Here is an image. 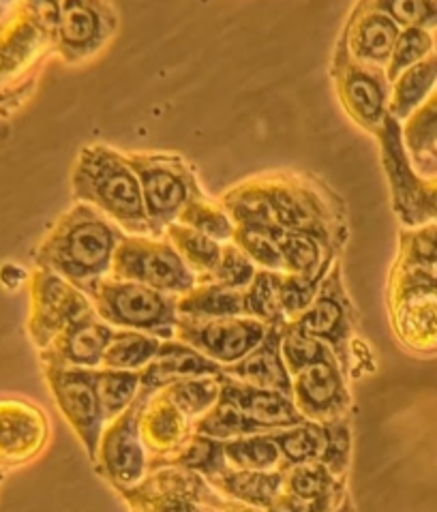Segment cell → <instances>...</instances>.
<instances>
[{"mask_svg":"<svg viewBox=\"0 0 437 512\" xmlns=\"http://www.w3.org/2000/svg\"><path fill=\"white\" fill-rule=\"evenodd\" d=\"M125 236L97 208L78 204L60 217L56 228L43 240L37 251V264L88 294L112 273L114 253Z\"/></svg>","mask_w":437,"mask_h":512,"instance_id":"cell-1","label":"cell"},{"mask_svg":"<svg viewBox=\"0 0 437 512\" xmlns=\"http://www.w3.org/2000/svg\"><path fill=\"white\" fill-rule=\"evenodd\" d=\"M73 193L131 236H153L140 180L127 155L103 144L86 146L73 168Z\"/></svg>","mask_w":437,"mask_h":512,"instance_id":"cell-2","label":"cell"},{"mask_svg":"<svg viewBox=\"0 0 437 512\" xmlns=\"http://www.w3.org/2000/svg\"><path fill=\"white\" fill-rule=\"evenodd\" d=\"M99 318L120 330H138L161 341L176 337L178 298L133 281L101 279L86 294Z\"/></svg>","mask_w":437,"mask_h":512,"instance_id":"cell-3","label":"cell"},{"mask_svg":"<svg viewBox=\"0 0 437 512\" xmlns=\"http://www.w3.org/2000/svg\"><path fill=\"white\" fill-rule=\"evenodd\" d=\"M131 168L138 174L146 213L153 225V238H161L168 225L176 223L189 202L202 198L189 165L172 155H127Z\"/></svg>","mask_w":437,"mask_h":512,"instance_id":"cell-4","label":"cell"},{"mask_svg":"<svg viewBox=\"0 0 437 512\" xmlns=\"http://www.w3.org/2000/svg\"><path fill=\"white\" fill-rule=\"evenodd\" d=\"M112 279L142 283L163 294L183 296L198 285V275L170 240L125 236L112 262Z\"/></svg>","mask_w":437,"mask_h":512,"instance_id":"cell-5","label":"cell"},{"mask_svg":"<svg viewBox=\"0 0 437 512\" xmlns=\"http://www.w3.org/2000/svg\"><path fill=\"white\" fill-rule=\"evenodd\" d=\"M45 378L60 412L84 442L90 461H97L105 423L97 393V369L45 363Z\"/></svg>","mask_w":437,"mask_h":512,"instance_id":"cell-6","label":"cell"},{"mask_svg":"<svg viewBox=\"0 0 437 512\" xmlns=\"http://www.w3.org/2000/svg\"><path fill=\"white\" fill-rule=\"evenodd\" d=\"M150 397H153V393L140 388L138 397L133 399L123 414L112 420L99 442V470L120 491L133 489L142 483L146 457L140 440V423Z\"/></svg>","mask_w":437,"mask_h":512,"instance_id":"cell-7","label":"cell"},{"mask_svg":"<svg viewBox=\"0 0 437 512\" xmlns=\"http://www.w3.org/2000/svg\"><path fill=\"white\" fill-rule=\"evenodd\" d=\"M268 328V324L253 318H178L176 339L215 360L217 365L230 367L258 348Z\"/></svg>","mask_w":437,"mask_h":512,"instance_id":"cell-8","label":"cell"},{"mask_svg":"<svg viewBox=\"0 0 437 512\" xmlns=\"http://www.w3.org/2000/svg\"><path fill=\"white\" fill-rule=\"evenodd\" d=\"M307 335L320 339L335 352L343 369L350 367V341L354 335V311L341 283V266L333 264L313 303L292 320Z\"/></svg>","mask_w":437,"mask_h":512,"instance_id":"cell-9","label":"cell"},{"mask_svg":"<svg viewBox=\"0 0 437 512\" xmlns=\"http://www.w3.org/2000/svg\"><path fill=\"white\" fill-rule=\"evenodd\" d=\"M90 298L50 270L39 268L33 277V309H30V337L43 352L82 315L93 311Z\"/></svg>","mask_w":437,"mask_h":512,"instance_id":"cell-10","label":"cell"},{"mask_svg":"<svg viewBox=\"0 0 437 512\" xmlns=\"http://www.w3.org/2000/svg\"><path fill=\"white\" fill-rule=\"evenodd\" d=\"M50 420L37 403L0 397V470L22 468L48 444Z\"/></svg>","mask_w":437,"mask_h":512,"instance_id":"cell-11","label":"cell"},{"mask_svg":"<svg viewBox=\"0 0 437 512\" xmlns=\"http://www.w3.org/2000/svg\"><path fill=\"white\" fill-rule=\"evenodd\" d=\"M339 97L358 125L380 131L388 116L390 82L386 71L356 60H341L337 73Z\"/></svg>","mask_w":437,"mask_h":512,"instance_id":"cell-12","label":"cell"},{"mask_svg":"<svg viewBox=\"0 0 437 512\" xmlns=\"http://www.w3.org/2000/svg\"><path fill=\"white\" fill-rule=\"evenodd\" d=\"M294 403L305 418L322 423L352 412V397L343 382L337 356L320 360L294 375Z\"/></svg>","mask_w":437,"mask_h":512,"instance_id":"cell-13","label":"cell"},{"mask_svg":"<svg viewBox=\"0 0 437 512\" xmlns=\"http://www.w3.org/2000/svg\"><path fill=\"white\" fill-rule=\"evenodd\" d=\"M221 382V401L232 403L234 408L243 412L251 423L258 425L264 433L279 431L281 427H296L307 423V418L298 412L292 397H285L277 390H266L245 384L230 378V375H219Z\"/></svg>","mask_w":437,"mask_h":512,"instance_id":"cell-14","label":"cell"},{"mask_svg":"<svg viewBox=\"0 0 437 512\" xmlns=\"http://www.w3.org/2000/svg\"><path fill=\"white\" fill-rule=\"evenodd\" d=\"M114 337V328L105 324L97 311L82 315L80 320H75L71 326H67L60 333L50 348L41 352L43 363L54 365H69V367H84L95 369L103 365L105 350Z\"/></svg>","mask_w":437,"mask_h":512,"instance_id":"cell-15","label":"cell"},{"mask_svg":"<svg viewBox=\"0 0 437 512\" xmlns=\"http://www.w3.org/2000/svg\"><path fill=\"white\" fill-rule=\"evenodd\" d=\"M213 375H223V367L217 365L215 360L206 358L183 341L168 339L161 341L157 356L140 371V388L155 395L159 388L174 382L213 378Z\"/></svg>","mask_w":437,"mask_h":512,"instance_id":"cell-16","label":"cell"},{"mask_svg":"<svg viewBox=\"0 0 437 512\" xmlns=\"http://www.w3.org/2000/svg\"><path fill=\"white\" fill-rule=\"evenodd\" d=\"M281 337L283 326H270L258 348L247 354L240 363L223 367V373L234 380L266 390H277V393L294 399V380L283 360Z\"/></svg>","mask_w":437,"mask_h":512,"instance_id":"cell-17","label":"cell"},{"mask_svg":"<svg viewBox=\"0 0 437 512\" xmlns=\"http://www.w3.org/2000/svg\"><path fill=\"white\" fill-rule=\"evenodd\" d=\"M356 20L348 28V48L356 63L369 67L388 65L401 28L384 13L356 9Z\"/></svg>","mask_w":437,"mask_h":512,"instance_id":"cell-18","label":"cell"},{"mask_svg":"<svg viewBox=\"0 0 437 512\" xmlns=\"http://www.w3.org/2000/svg\"><path fill=\"white\" fill-rule=\"evenodd\" d=\"M140 431H144L148 446H153L155 453L165 459L189 440V416L180 412L161 390L159 395L148 399Z\"/></svg>","mask_w":437,"mask_h":512,"instance_id":"cell-19","label":"cell"},{"mask_svg":"<svg viewBox=\"0 0 437 512\" xmlns=\"http://www.w3.org/2000/svg\"><path fill=\"white\" fill-rule=\"evenodd\" d=\"M178 318L217 320V318H247L245 292L232 290L217 281H204L178 298Z\"/></svg>","mask_w":437,"mask_h":512,"instance_id":"cell-20","label":"cell"},{"mask_svg":"<svg viewBox=\"0 0 437 512\" xmlns=\"http://www.w3.org/2000/svg\"><path fill=\"white\" fill-rule=\"evenodd\" d=\"M210 480L219 487V491L228 493L236 502L268 510L283 491L285 472H253L225 468Z\"/></svg>","mask_w":437,"mask_h":512,"instance_id":"cell-21","label":"cell"},{"mask_svg":"<svg viewBox=\"0 0 437 512\" xmlns=\"http://www.w3.org/2000/svg\"><path fill=\"white\" fill-rule=\"evenodd\" d=\"M437 84V54L420 60L418 65L405 69L399 78L390 84L388 116L395 120H408L420 105L427 101Z\"/></svg>","mask_w":437,"mask_h":512,"instance_id":"cell-22","label":"cell"},{"mask_svg":"<svg viewBox=\"0 0 437 512\" xmlns=\"http://www.w3.org/2000/svg\"><path fill=\"white\" fill-rule=\"evenodd\" d=\"M277 247L285 273L303 277L328 273L335 253V249H330L324 240L307 232H283L277 238Z\"/></svg>","mask_w":437,"mask_h":512,"instance_id":"cell-23","label":"cell"},{"mask_svg":"<svg viewBox=\"0 0 437 512\" xmlns=\"http://www.w3.org/2000/svg\"><path fill=\"white\" fill-rule=\"evenodd\" d=\"M58 28L65 50L69 54H84L101 39V15L86 0H63Z\"/></svg>","mask_w":437,"mask_h":512,"instance_id":"cell-24","label":"cell"},{"mask_svg":"<svg viewBox=\"0 0 437 512\" xmlns=\"http://www.w3.org/2000/svg\"><path fill=\"white\" fill-rule=\"evenodd\" d=\"M165 234H168V240L176 247V251L183 255V260L191 266L193 273H200V281H206L215 273V268L221 260V249H223L219 240L210 238L193 228H187V225L178 221L168 225Z\"/></svg>","mask_w":437,"mask_h":512,"instance_id":"cell-25","label":"cell"},{"mask_svg":"<svg viewBox=\"0 0 437 512\" xmlns=\"http://www.w3.org/2000/svg\"><path fill=\"white\" fill-rule=\"evenodd\" d=\"M283 277L277 270H258L249 288L245 290V315L268 326L288 324L281 307Z\"/></svg>","mask_w":437,"mask_h":512,"instance_id":"cell-26","label":"cell"},{"mask_svg":"<svg viewBox=\"0 0 437 512\" xmlns=\"http://www.w3.org/2000/svg\"><path fill=\"white\" fill-rule=\"evenodd\" d=\"M161 339L138 333V330H114V337L105 350L103 367L120 371L144 369L157 356Z\"/></svg>","mask_w":437,"mask_h":512,"instance_id":"cell-27","label":"cell"},{"mask_svg":"<svg viewBox=\"0 0 437 512\" xmlns=\"http://www.w3.org/2000/svg\"><path fill=\"white\" fill-rule=\"evenodd\" d=\"M283 472V491L294 495L298 500H320L330 493L345 489V478L339 480L322 461L288 465V468H283Z\"/></svg>","mask_w":437,"mask_h":512,"instance_id":"cell-28","label":"cell"},{"mask_svg":"<svg viewBox=\"0 0 437 512\" xmlns=\"http://www.w3.org/2000/svg\"><path fill=\"white\" fill-rule=\"evenodd\" d=\"M225 459L234 463L238 470L253 472H270L281 461V450L270 433L247 435V438H234L223 442Z\"/></svg>","mask_w":437,"mask_h":512,"instance_id":"cell-29","label":"cell"},{"mask_svg":"<svg viewBox=\"0 0 437 512\" xmlns=\"http://www.w3.org/2000/svg\"><path fill=\"white\" fill-rule=\"evenodd\" d=\"M270 435H273L281 455L285 457L283 468L322 459L326 444L322 423H311V420H307L303 425H296L285 431H273Z\"/></svg>","mask_w":437,"mask_h":512,"instance_id":"cell-30","label":"cell"},{"mask_svg":"<svg viewBox=\"0 0 437 512\" xmlns=\"http://www.w3.org/2000/svg\"><path fill=\"white\" fill-rule=\"evenodd\" d=\"M161 463L176 465V468H185L191 472H202L208 480L228 468L223 453V442L206 438V435L200 433H195L193 438H189L176 453L165 457Z\"/></svg>","mask_w":437,"mask_h":512,"instance_id":"cell-31","label":"cell"},{"mask_svg":"<svg viewBox=\"0 0 437 512\" xmlns=\"http://www.w3.org/2000/svg\"><path fill=\"white\" fill-rule=\"evenodd\" d=\"M97 393L105 420H114L138 397L140 373L120 369H97Z\"/></svg>","mask_w":437,"mask_h":512,"instance_id":"cell-32","label":"cell"},{"mask_svg":"<svg viewBox=\"0 0 437 512\" xmlns=\"http://www.w3.org/2000/svg\"><path fill=\"white\" fill-rule=\"evenodd\" d=\"M168 399L176 405V408L185 416H204L213 405L219 401L221 395V382L219 375L213 378H191V380H180L163 390Z\"/></svg>","mask_w":437,"mask_h":512,"instance_id":"cell-33","label":"cell"},{"mask_svg":"<svg viewBox=\"0 0 437 512\" xmlns=\"http://www.w3.org/2000/svg\"><path fill=\"white\" fill-rule=\"evenodd\" d=\"M358 9L388 15L403 28H437V0H360Z\"/></svg>","mask_w":437,"mask_h":512,"instance_id":"cell-34","label":"cell"},{"mask_svg":"<svg viewBox=\"0 0 437 512\" xmlns=\"http://www.w3.org/2000/svg\"><path fill=\"white\" fill-rule=\"evenodd\" d=\"M281 352H283L285 365H288V371L292 373V378L303 369L320 363V360L335 356V352L330 350L326 343L307 335L305 330H300L294 322L283 324Z\"/></svg>","mask_w":437,"mask_h":512,"instance_id":"cell-35","label":"cell"},{"mask_svg":"<svg viewBox=\"0 0 437 512\" xmlns=\"http://www.w3.org/2000/svg\"><path fill=\"white\" fill-rule=\"evenodd\" d=\"M178 223H183L187 228H193L210 238H215L219 243H223V240H232L236 230L232 217L217 204L206 200L204 195L187 204L183 215L178 217Z\"/></svg>","mask_w":437,"mask_h":512,"instance_id":"cell-36","label":"cell"},{"mask_svg":"<svg viewBox=\"0 0 437 512\" xmlns=\"http://www.w3.org/2000/svg\"><path fill=\"white\" fill-rule=\"evenodd\" d=\"M433 37L425 28H403L399 33V39L395 43V50L390 54V60L386 65V78L393 84L399 75L418 65L420 60H425L433 52Z\"/></svg>","mask_w":437,"mask_h":512,"instance_id":"cell-37","label":"cell"},{"mask_svg":"<svg viewBox=\"0 0 437 512\" xmlns=\"http://www.w3.org/2000/svg\"><path fill=\"white\" fill-rule=\"evenodd\" d=\"M403 144L414 157H423L437 146V90L408 118L403 129Z\"/></svg>","mask_w":437,"mask_h":512,"instance_id":"cell-38","label":"cell"},{"mask_svg":"<svg viewBox=\"0 0 437 512\" xmlns=\"http://www.w3.org/2000/svg\"><path fill=\"white\" fill-rule=\"evenodd\" d=\"M437 264V221L418 230L401 232V255L397 268H429Z\"/></svg>","mask_w":437,"mask_h":512,"instance_id":"cell-39","label":"cell"},{"mask_svg":"<svg viewBox=\"0 0 437 512\" xmlns=\"http://www.w3.org/2000/svg\"><path fill=\"white\" fill-rule=\"evenodd\" d=\"M258 268H255V262L249 258V255L240 249L236 243L223 245L221 249V260L215 268V273L210 275L206 281H217L225 288L232 290H247ZM204 283V281H200Z\"/></svg>","mask_w":437,"mask_h":512,"instance_id":"cell-40","label":"cell"},{"mask_svg":"<svg viewBox=\"0 0 437 512\" xmlns=\"http://www.w3.org/2000/svg\"><path fill=\"white\" fill-rule=\"evenodd\" d=\"M322 427L326 435V444H324V453L320 461L339 478L350 465V453H352L350 420L348 416H339L333 420H324Z\"/></svg>","mask_w":437,"mask_h":512,"instance_id":"cell-41","label":"cell"},{"mask_svg":"<svg viewBox=\"0 0 437 512\" xmlns=\"http://www.w3.org/2000/svg\"><path fill=\"white\" fill-rule=\"evenodd\" d=\"M328 273H320L315 277L303 275H285L281 285V307L285 313V320H296L300 313L307 311L313 303L315 294H318L322 281Z\"/></svg>","mask_w":437,"mask_h":512,"instance_id":"cell-42","label":"cell"},{"mask_svg":"<svg viewBox=\"0 0 437 512\" xmlns=\"http://www.w3.org/2000/svg\"><path fill=\"white\" fill-rule=\"evenodd\" d=\"M234 243L243 249L249 258L264 266L266 270H283V258L277 247V240L273 236H268L264 232H255V230H234Z\"/></svg>","mask_w":437,"mask_h":512,"instance_id":"cell-43","label":"cell"},{"mask_svg":"<svg viewBox=\"0 0 437 512\" xmlns=\"http://www.w3.org/2000/svg\"><path fill=\"white\" fill-rule=\"evenodd\" d=\"M341 493L343 491L330 493L320 500H298L294 495L281 491L279 498L266 512H333L341 506V498H343Z\"/></svg>","mask_w":437,"mask_h":512,"instance_id":"cell-44","label":"cell"},{"mask_svg":"<svg viewBox=\"0 0 437 512\" xmlns=\"http://www.w3.org/2000/svg\"><path fill=\"white\" fill-rule=\"evenodd\" d=\"M215 508H219V510H223V512H260V508H255V506H249V504H243V502H217L215 504Z\"/></svg>","mask_w":437,"mask_h":512,"instance_id":"cell-45","label":"cell"},{"mask_svg":"<svg viewBox=\"0 0 437 512\" xmlns=\"http://www.w3.org/2000/svg\"><path fill=\"white\" fill-rule=\"evenodd\" d=\"M333 512H352V502H350L348 498H345V502H343L337 510H333Z\"/></svg>","mask_w":437,"mask_h":512,"instance_id":"cell-46","label":"cell"},{"mask_svg":"<svg viewBox=\"0 0 437 512\" xmlns=\"http://www.w3.org/2000/svg\"><path fill=\"white\" fill-rule=\"evenodd\" d=\"M195 512H217V510H213L210 506H206V504H202V506H198V510Z\"/></svg>","mask_w":437,"mask_h":512,"instance_id":"cell-47","label":"cell"},{"mask_svg":"<svg viewBox=\"0 0 437 512\" xmlns=\"http://www.w3.org/2000/svg\"><path fill=\"white\" fill-rule=\"evenodd\" d=\"M3 7H5V0H0V15H3Z\"/></svg>","mask_w":437,"mask_h":512,"instance_id":"cell-48","label":"cell"},{"mask_svg":"<svg viewBox=\"0 0 437 512\" xmlns=\"http://www.w3.org/2000/svg\"><path fill=\"white\" fill-rule=\"evenodd\" d=\"M433 270H435V275H437V264H435V268H433Z\"/></svg>","mask_w":437,"mask_h":512,"instance_id":"cell-49","label":"cell"},{"mask_svg":"<svg viewBox=\"0 0 437 512\" xmlns=\"http://www.w3.org/2000/svg\"><path fill=\"white\" fill-rule=\"evenodd\" d=\"M138 512H144V510H138Z\"/></svg>","mask_w":437,"mask_h":512,"instance_id":"cell-50","label":"cell"}]
</instances>
